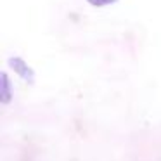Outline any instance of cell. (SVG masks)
Returning a JSON list of instances; mask_svg holds the SVG:
<instances>
[{
    "instance_id": "obj_1",
    "label": "cell",
    "mask_w": 161,
    "mask_h": 161,
    "mask_svg": "<svg viewBox=\"0 0 161 161\" xmlns=\"http://www.w3.org/2000/svg\"><path fill=\"white\" fill-rule=\"evenodd\" d=\"M7 64L23 81H28V83H33V81H35V71H33V68L30 66L21 56H11L7 61Z\"/></svg>"
},
{
    "instance_id": "obj_2",
    "label": "cell",
    "mask_w": 161,
    "mask_h": 161,
    "mask_svg": "<svg viewBox=\"0 0 161 161\" xmlns=\"http://www.w3.org/2000/svg\"><path fill=\"white\" fill-rule=\"evenodd\" d=\"M12 99V88H11V80L5 71L0 73V101L2 104H9Z\"/></svg>"
},
{
    "instance_id": "obj_3",
    "label": "cell",
    "mask_w": 161,
    "mask_h": 161,
    "mask_svg": "<svg viewBox=\"0 0 161 161\" xmlns=\"http://www.w3.org/2000/svg\"><path fill=\"white\" fill-rule=\"evenodd\" d=\"M88 5H92V7H108V5H113L116 4L118 0H85Z\"/></svg>"
}]
</instances>
